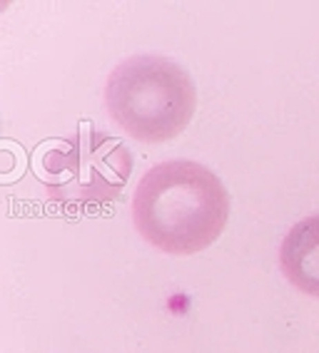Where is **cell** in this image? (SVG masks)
I'll list each match as a JSON object with an SVG mask.
<instances>
[{"label":"cell","instance_id":"cell-4","mask_svg":"<svg viewBox=\"0 0 319 353\" xmlns=\"http://www.w3.org/2000/svg\"><path fill=\"white\" fill-rule=\"evenodd\" d=\"M280 269L294 289L319 299V214L304 216L284 234Z\"/></svg>","mask_w":319,"mask_h":353},{"label":"cell","instance_id":"cell-1","mask_svg":"<svg viewBox=\"0 0 319 353\" xmlns=\"http://www.w3.org/2000/svg\"><path fill=\"white\" fill-rule=\"evenodd\" d=\"M230 219V194L210 167L167 159L142 174L133 194V224L162 254L190 256L220 239Z\"/></svg>","mask_w":319,"mask_h":353},{"label":"cell","instance_id":"cell-2","mask_svg":"<svg viewBox=\"0 0 319 353\" xmlns=\"http://www.w3.org/2000/svg\"><path fill=\"white\" fill-rule=\"evenodd\" d=\"M110 120L147 145L185 132L197 112V88L185 68L165 55H133L105 82Z\"/></svg>","mask_w":319,"mask_h":353},{"label":"cell","instance_id":"cell-3","mask_svg":"<svg viewBox=\"0 0 319 353\" xmlns=\"http://www.w3.org/2000/svg\"><path fill=\"white\" fill-rule=\"evenodd\" d=\"M133 167V152L120 137L100 132L85 120L72 134L45 150L38 179L58 207L93 212L122 194Z\"/></svg>","mask_w":319,"mask_h":353}]
</instances>
